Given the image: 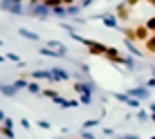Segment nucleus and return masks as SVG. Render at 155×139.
Segmentation results:
<instances>
[{"mask_svg": "<svg viewBox=\"0 0 155 139\" xmlns=\"http://www.w3.org/2000/svg\"><path fill=\"white\" fill-rule=\"evenodd\" d=\"M153 121H155V117H153Z\"/></svg>", "mask_w": 155, "mask_h": 139, "instance_id": "obj_2", "label": "nucleus"}, {"mask_svg": "<svg viewBox=\"0 0 155 139\" xmlns=\"http://www.w3.org/2000/svg\"><path fill=\"white\" fill-rule=\"evenodd\" d=\"M144 50H148L151 54H155V36H151V38L144 43Z\"/></svg>", "mask_w": 155, "mask_h": 139, "instance_id": "obj_1", "label": "nucleus"}]
</instances>
